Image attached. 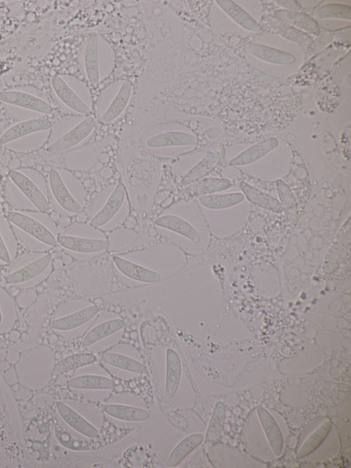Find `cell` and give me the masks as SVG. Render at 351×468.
I'll return each mask as SVG.
<instances>
[{"instance_id":"cell-24","label":"cell","mask_w":351,"mask_h":468,"mask_svg":"<svg viewBox=\"0 0 351 468\" xmlns=\"http://www.w3.org/2000/svg\"><path fill=\"white\" fill-rule=\"evenodd\" d=\"M101 360L106 364L112 366L136 373H143L146 371L144 364L140 362L117 353H104L101 356Z\"/></svg>"},{"instance_id":"cell-3","label":"cell","mask_w":351,"mask_h":468,"mask_svg":"<svg viewBox=\"0 0 351 468\" xmlns=\"http://www.w3.org/2000/svg\"><path fill=\"white\" fill-rule=\"evenodd\" d=\"M0 101L45 115L51 114L53 110V107L44 100L21 91H0Z\"/></svg>"},{"instance_id":"cell-13","label":"cell","mask_w":351,"mask_h":468,"mask_svg":"<svg viewBox=\"0 0 351 468\" xmlns=\"http://www.w3.org/2000/svg\"><path fill=\"white\" fill-rule=\"evenodd\" d=\"M196 138L187 132L180 130H169L158 133L149 137L146 144L151 148L193 145Z\"/></svg>"},{"instance_id":"cell-29","label":"cell","mask_w":351,"mask_h":468,"mask_svg":"<svg viewBox=\"0 0 351 468\" xmlns=\"http://www.w3.org/2000/svg\"><path fill=\"white\" fill-rule=\"evenodd\" d=\"M2 113V109L0 107V115Z\"/></svg>"},{"instance_id":"cell-17","label":"cell","mask_w":351,"mask_h":468,"mask_svg":"<svg viewBox=\"0 0 351 468\" xmlns=\"http://www.w3.org/2000/svg\"><path fill=\"white\" fill-rule=\"evenodd\" d=\"M181 361L178 353L171 349L166 351L165 394L171 399L177 392L181 378Z\"/></svg>"},{"instance_id":"cell-26","label":"cell","mask_w":351,"mask_h":468,"mask_svg":"<svg viewBox=\"0 0 351 468\" xmlns=\"http://www.w3.org/2000/svg\"><path fill=\"white\" fill-rule=\"evenodd\" d=\"M330 423L326 422L324 425L321 426L319 429L317 430L308 439V441H306L304 445L302 447V452L304 454V455L315 449V447L320 443L322 440L324 438V436L327 434L328 430L330 429Z\"/></svg>"},{"instance_id":"cell-4","label":"cell","mask_w":351,"mask_h":468,"mask_svg":"<svg viewBox=\"0 0 351 468\" xmlns=\"http://www.w3.org/2000/svg\"><path fill=\"white\" fill-rule=\"evenodd\" d=\"M9 177L19 189L40 212H47L49 204L39 187L27 176L16 170L9 172Z\"/></svg>"},{"instance_id":"cell-20","label":"cell","mask_w":351,"mask_h":468,"mask_svg":"<svg viewBox=\"0 0 351 468\" xmlns=\"http://www.w3.org/2000/svg\"><path fill=\"white\" fill-rule=\"evenodd\" d=\"M125 325L122 319L114 318L99 324L90 329L84 337L82 344L88 347L117 332Z\"/></svg>"},{"instance_id":"cell-5","label":"cell","mask_w":351,"mask_h":468,"mask_svg":"<svg viewBox=\"0 0 351 468\" xmlns=\"http://www.w3.org/2000/svg\"><path fill=\"white\" fill-rule=\"evenodd\" d=\"M51 121L47 118H34L20 121L5 130L0 137V145H5L26 135L50 129Z\"/></svg>"},{"instance_id":"cell-23","label":"cell","mask_w":351,"mask_h":468,"mask_svg":"<svg viewBox=\"0 0 351 468\" xmlns=\"http://www.w3.org/2000/svg\"><path fill=\"white\" fill-rule=\"evenodd\" d=\"M204 435L193 434L181 441L171 453L167 465L173 467L179 464L189 453L195 449L203 441Z\"/></svg>"},{"instance_id":"cell-19","label":"cell","mask_w":351,"mask_h":468,"mask_svg":"<svg viewBox=\"0 0 351 468\" xmlns=\"http://www.w3.org/2000/svg\"><path fill=\"white\" fill-rule=\"evenodd\" d=\"M96 356L90 353L70 355L58 361L52 370V376L58 377L80 367L94 363Z\"/></svg>"},{"instance_id":"cell-9","label":"cell","mask_w":351,"mask_h":468,"mask_svg":"<svg viewBox=\"0 0 351 468\" xmlns=\"http://www.w3.org/2000/svg\"><path fill=\"white\" fill-rule=\"evenodd\" d=\"M57 242L63 248L81 253H93L106 250L109 242L106 239L86 238L68 235H58Z\"/></svg>"},{"instance_id":"cell-27","label":"cell","mask_w":351,"mask_h":468,"mask_svg":"<svg viewBox=\"0 0 351 468\" xmlns=\"http://www.w3.org/2000/svg\"><path fill=\"white\" fill-rule=\"evenodd\" d=\"M0 260L4 263L10 262V256L4 240L0 233Z\"/></svg>"},{"instance_id":"cell-22","label":"cell","mask_w":351,"mask_h":468,"mask_svg":"<svg viewBox=\"0 0 351 468\" xmlns=\"http://www.w3.org/2000/svg\"><path fill=\"white\" fill-rule=\"evenodd\" d=\"M69 387L77 389H112L115 383L108 377L95 375H84L68 381Z\"/></svg>"},{"instance_id":"cell-8","label":"cell","mask_w":351,"mask_h":468,"mask_svg":"<svg viewBox=\"0 0 351 468\" xmlns=\"http://www.w3.org/2000/svg\"><path fill=\"white\" fill-rule=\"evenodd\" d=\"M125 195L124 185L122 183L118 184L101 209L90 220V224L99 227L110 221L122 207Z\"/></svg>"},{"instance_id":"cell-16","label":"cell","mask_w":351,"mask_h":468,"mask_svg":"<svg viewBox=\"0 0 351 468\" xmlns=\"http://www.w3.org/2000/svg\"><path fill=\"white\" fill-rule=\"evenodd\" d=\"M132 91V84L124 80L112 101L99 118L101 123H109L117 118L127 106Z\"/></svg>"},{"instance_id":"cell-6","label":"cell","mask_w":351,"mask_h":468,"mask_svg":"<svg viewBox=\"0 0 351 468\" xmlns=\"http://www.w3.org/2000/svg\"><path fill=\"white\" fill-rule=\"evenodd\" d=\"M53 90L59 100L69 108L84 115H90L91 110L64 80L55 75L51 80Z\"/></svg>"},{"instance_id":"cell-1","label":"cell","mask_w":351,"mask_h":468,"mask_svg":"<svg viewBox=\"0 0 351 468\" xmlns=\"http://www.w3.org/2000/svg\"><path fill=\"white\" fill-rule=\"evenodd\" d=\"M7 218L11 223L42 243L51 246L58 244L53 233L36 219L17 211L10 212Z\"/></svg>"},{"instance_id":"cell-15","label":"cell","mask_w":351,"mask_h":468,"mask_svg":"<svg viewBox=\"0 0 351 468\" xmlns=\"http://www.w3.org/2000/svg\"><path fill=\"white\" fill-rule=\"evenodd\" d=\"M57 408L62 419L77 432L90 438L99 436L98 430L92 424L67 405L58 401Z\"/></svg>"},{"instance_id":"cell-30","label":"cell","mask_w":351,"mask_h":468,"mask_svg":"<svg viewBox=\"0 0 351 468\" xmlns=\"http://www.w3.org/2000/svg\"><path fill=\"white\" fill-rule=\"evenodd\" d=\"M0 179H1V174H0Z\"/></svg>"},{"instance_id":"cell-10","label":"cell","mask_w":351,"mask_h":468,"mask_svg":"<svg viewBox=\"0 0 351 468\" xmlns=\"http://www.w3.org/2000/svg\"><path fill=\"white\" fill-rule=\"evenodd\" d=\"M113 261L122 274L133 280L143 283H156L160 280L158 272L119 256H114Z\"/></svg>"},{"instance_id":"cell-18","label":"cell","mask_w":351,"mask_h":468,"mask_svg":"<svg viewBox=\"0 0 351 468\" xmlns=\"http://www.w3.org/2000/svg\"><path fill=\"white\" fill-rule=\"evenodd\" d=\"M155 224L180 234L193 242H197L199 239L195 228L179 216L171 214L162 215L155 220Z\"/></svg>"},{"instance_id":"cell-14","label":"cell","mask_w":351,"mask_h":468,"mask_svg":"<svg viewBox=\"0 0 351 468\" xmlns=\"http://www.w3.org/2000/svg\"><path fill=\"white\" fill-rule=\"evenodd\" d=\"M98 312L99 308L96 305H90L71 314L53 320L49 325L57 330H71L89 321Z\"/></svg>"},{"instance_id":"cell-12","label":"cell","mask_w":351,"mask_h":468,"mask_svg":"<svg viewBox=\"0 0 351 468\" xmlns=\"http://www.w3.org/2000/svg\"><path fill=\"white\" fill-rule=\"evenodd\" d=\"M51 259L52 255L47 253L8 274L5 281L9 284H18L31 280L41 274L49 266Z\"/></svg>"},{"instance_id":"cell-21","label":"cell","mask_w":351,"mask_h":468,"mask_svg":"<svg viewBox=\"0 0 351 468\" xmlns=\"http://www.w3.org/2000/svg\"><path fill=\"white\" fill-rule=\"evenodd\" d=\"M104 411L110 416L129 421H142L149 417V412L143 408L120 404H106Z\"/></svg>"},{"instance_id":"cell-25","label":"cell","mask_w":351,"mask_h":468,"mask_svg":"<svg viewBox=\"0 0 351 468\" xmlns=\"http://www.w3.org/2000/svg\"><path fill=\"white\" fill-rule=\"evenodd\" d=\"M258 414L273 449L276 454H279L282 448V436L277 424L265 409H259Z\"/></svg>"},{"instance_id":"cell-7","label":"cell","mask_w":351,"mask_h":468,"mask_svg":"<svg viewBox=\"0 0 351 468\" xmlns=\"http://www.w3.org/2000/svg\"><path fill=\"white\" fill-rule=\"evenodd\" d=\"M49 182L53 197L62 208L71 213L82 211L83 208L71 195L57 170L49 172Z\"/></svg>"},{"instance_id":"cell-2","label":"cell","mask_w":351,"mask_h":468,"mask_svg":"<svg viewBox=\"0 0 351 468\" xmlns=\"http://www.w3.org/2000/svg\"><path fill=\"white\" fill-rule=\"evenodd\" d=\"M96 125L95 119L88 117L77 124L59 139L48 146L50 152H59L69 150L86 138Z\"/></svg>"},{"instance_id":"cell-11","label":"cell","mask_w":351,"mask_h":468,"mask_svg":"<svg viewBox=\"0 0 351 468\" xmlns=\"http://www.w3.org/2000/svg\"><path fill=\"white\" fill-rule=\"evenodd\" d=\"M98 36L91 33L87 37L84 50V67L88 80L95 88L99 82Z\"/></svg>"},{"instance_id":"cell-28","label":"cell","mask_w":351,"mask_h":468,"mask_svg":"<svg viewBox=\"0 0 351 468\" xmlns=\"http://www.w3.org/2000/svg\"><path fill=\"white\" fill-rule=\"evenodd\" d=\"M1 321H2V314H1V309H0V323H1Z\"/></svg>"}]
</instances>
